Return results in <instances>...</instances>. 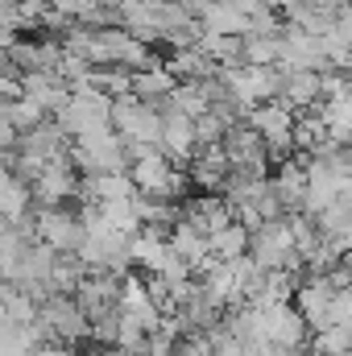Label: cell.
<instances>
[{"instance_id": "obj_2", "label": "cell", "mask_w": 352, "mask_h": 356, "mask_svg": "<svg viewBox=\"0 0 352 356\" xmlns=\"http://www.w3.org/2000/svg\"><path fill=\"white\" fill-rule=\"evenodd\" d=\"M249 124L262 133L269 145H278V149H286V145L294 141V133H298V129H294V112H290L286 99H282V104H278V99L257 104V108L249 112Z\"/></svg>"}, {"instance_id": "obj_1", "label": "cell", "mask_w": 352, "mask_h": 356, "mask_svg": "<svg viewBox=\"0 0 352 356\" xmlns=\"http://www.w3.org/2000/svg\"><path fill=\"white\" fill-rule=\"evenodd\" d=\"M38 241L54 245L58 253H79V245L88 241V228L79 216H67L63 207H46L38 211Z\"/></svg>"}, {"instance_id": "obj_3", "label": "cell", "mask_w": 352, "mask_h": 356, "mask_svg": "<svg viewBox=\"0 0 352 356\" xmlns=\"http://www.w3.org/2000/svg\"><path fill=\"white\" fill-rule=\"evenodd\" d=\"M33 195H38L46 207H63V203H67V195H79V182H75L71 166H67V154H58V158H50V162H46L42 178L33 182Z\"/></svg>"}, {"instance_id": "obj_8", "label": "cell", "mask_w": 352, "mask_h": 356, "mask_svg": "<svg viewBox=\"0 0 352 356\" xmlns=\"http://www.w3.org/2000/svg\"><path fill=\"white\" fill-rule=\"evenodd\" d=\"M328 323H349L352 327V290H336V298H332V311H328Z\"/></svg>"}, {"instance_id": "obj_7", "label": "cell", "mask_w": 352, "mask_h": 356, "mask_svg": "<svg viewBox=\"0 0 352 356\" xmlns=\"http://www.w3.org/2000/svg\"><path fill=\"white\" fill-rule=\"evenodd\" d=\"M133 91L141 95V99H166V95H175V79L170 75H162V71H145V75H137L133 79Z\"/></svg>"}, {"instance_id": "obj_6", "label": "cell", "mask_w": 352, "mask_h": 356, "mask_svg": "<svg viewBox=\"0 0 352 356\" xmlns=\"http://www.w3.org/2000/svg\"><path fill=\"white\" fill-rule=\"evenodd\" d=\"M315 353L319 356H349L352 353V327L349 323H328V327H319Z\"/></svg>"}, {"instance_id": "obj_9", "label": "cell", "mask_w": 352, "mask_h": 356, "mask_svg": "<svg viewBox=\"0 0 352 356\" xmlns=\"http://www.w3.org/2000/svg\"><path fill=\"white\" fill-rule=\"evenodd\" d=\"M120 356H125V353H120Z\"/></svg>"}, {"instance_id": "obj_4", "label": "cell", "mask_w": 352, "mask_h": 356, "mask_svg": "<svg viewBox=\"0 0 352 356\" xmlns=\"http://www.w3.org/2000/svg\"><path fill=\"white\" fill-rule=\"evenodd\" d=\"M195 145H199V124H195V116H186V112H178L170 108L166 112V133H162V149L170 154V158H191L195 154Z\"/></svg>"}, {"instance_id": "obj_10", "label": "cell", "mask_w": 352, "mask_h": 356, "mask_svg": "<svg viewBox=\"0 0 352 356\" xmlns=\"http://www.w3.org/2000/svg\"><path fill=\"white\" fill-rule=\"evenodd\" d=\"M349 356H352V353H349Z\"/></svg>"}, {"instance_id": "obj_5", "label": "cell", "mask_w": 352, "mask_h": 356, "mask_svg": "<svg viewBox=\"0 0 352 356\" xmlns=\"http://www.w3.org/2000/svg\"><path fill=\"white\" fill-rule=\"evenodd\" d=\"M249 245H253V228L241 224V220H232V224H224L220 232H211V253H216L220 261H241V257H249Z\"/></svg>"}]
</instances>
